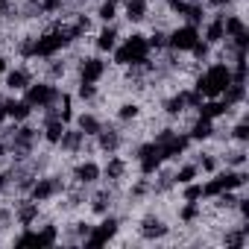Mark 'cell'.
I'll use <instances>...</instances> for the list:
<instances>
[{
	"label": "cell",
	"mask_w": 249,
	"mask_h": 249,
	"mask_svg": "<svg viewBox=\"0 0 249 249\" xmlns=\"http://www.w3.org/2000/svg\"><path fill=\"white\" fill-rule=\"evenodd\" d=\"M79 129H82V135H97L100 132V120L91 117V114H82L79 117Z\"/></svg>",
	"instance_id": "cell-12"
},
{
	"label": "cell",
	"mask_w": 249,
	"mask_h": 249,
	"mask_svg": "<svg viewBox=\"0 0 249 249\" xmlns=\"http://www.w3.org/2000/svg\"><path fill=\"white\" fill-rule=\"evenodd\" d=\"M79 97H85V100L94 97V82H82V85H79Z\"/></svg>",
	"instance_id": "cell-27"
},
{
	"label": "cell",
	"mask_w": 249,
	"mask_h": 249,
	"mask_svg": "<svg viewBox=\"0 0 249 249\" xmlns=\"http://www.w3.org/2000/svg\"><path fill=\"white\" fill-rule=\"evenodd\" d=\"M223 38H226V33H223V18H217V21L208 24V30H205V41H208V44H220Z\"/></svg>",
	"instance_id": "cell-10"
},
{
	"label": "cell",
	"mask_w": 249,
	"mask_h": 249,
	"mask_svg": "<svg viewBox=\"0 0 249 249\" xmlns=\"http://www.w3.org/2000/svg\"><path fill=\"white\" fill-rule=\"evenodd\" d=\"M36 211H38V202H33V205H27L24 211H21V223L27 226V223H33V217H36Z\"/></svg>",
	"instance_id": "cell-24"
},
{
	"label": "cell",
	"mask_w": 249,
	"mask_h": 249,
	"mask_svg": "<svg viewBox=\"0 0 249 249\" xmlns=\"http://www.w3.org/2000/svg\"><path fill=\"white\" fill-rule=\"evenodd\" d=\"M100 18H103V21H111V18H114V3H108V0H106V3L100 6Z\"/></svg>",
	"instance_id": "cell-25"
},
{
	"label": "cell",
	"mask_w": 249,
	"mask_h": 249,
	"mask_svg": "<svg viewBox=\"0 0 249 249\" xmlns=\"http://www.w3.org/2000/svg\"><path fill=\"white\" fill-rule=\"evenodd\" d=\"M167 229H164V223H159V220H147V226H144V237H161Z\"/></svg>",
	"instance_id": "cell-19"
},
{
	"label": "cell",
	"mask_w": 249,
	"mask_h": 249,
	"mask_svg": "<svg viewBox=\"0 0 249 249\" xmlns=\"http://www.w3.org/2000/svg\"><path fill=\"white\" fill-rule=\"evenodd\" d=\"M3 68H6V62H3V59H0V71H3Z\"/></svg>",
	"instance_id": "cell-36"
},
{
	"label": "cell",
	"mask_w": 249,
	"mask_h": 249,
	"mask_svg": "<svg viewBox=\"0 0 249 249\" xmlns=\"http://www.w3.org/2000/svg\"><path fill=\"white\" fill-rule=\"evenodd\" d=\"M147 44H150V47H164V44H167V36H164V33H156Z\"/></svg>",
	"instance_id": "cell-26"
},
{
	"label": "cell",
	"mask_w": 249,
	"mask_h": 249,
	"mask_svg": "<svg viewBox=\"0 0 249 249\" xmlns=\"http://www.w3.org/2000/svg\"><path fill=\"white\" fill-rule=\"evenodd\" d=\"M226 240H229V243H231V246H240V243H243V234H229V237H226Z\"/></svg>",
	"instance_id": "cell-31"
},
{
	"label": "cell",
	"mask_w": 249,
	"mask_h": 249,
	"mask_svg": "<svg viewBox=\"0 0 249 249\" xmlns=\"http://www.w3.org/2000/svg\"><path fill=\"white\" fill-rule=\"evenodd\" d=\"M106 71V62L103 59H85L82 65V82H97Z\"/></svg>",
	"instance_id": "cell-7"
},
{
	"label": "cell",
	"mask_w": 249,
	"mask_h": 249,
	"mask_svg": "<svg viewBox=\"0 0 249 249\" xmlns=\"http://www.w3.org/2000/svg\"><path fill=\"white\" fill-rule=\"evenodd\" d=\"M71 41V36H68V30H59V33H50V36H44V38H38L36 41V47L30 50V53H36V56H53L59 47H65Z\"/></svg>",
	"instance_id": "cell-3"
},
{
	"label": "cell",
	"mask_w": 249,
	"mask_h": 249,
	"mask_svg": "<svg viewBox=\"0 0 249 249\" xmlns=\"http://www.w3.org/2000/svg\"><path fill=\"white\" fill-rule=\"evenodd\" d=\"M234 138H237V141H246V138H249V129L243 126V123H237V126H234Z\"/></svg>",
	"instance_id": "cell-30"
},
{
	"label": "cell",
	"mask_w": 249,
	"mask_h": 249,
	"mask_svg": "<svg viewBox=\"0 0 249 249\" xmlns=\"http://www.w3.org/2000/svg\"><path fill=\"white\" fill-rule=\"evenodd\" d=\"M214 3H217V6H223V3H229V0H214Z\"/></svg>",
	"instance_id": "cell-35"
},
{
	"label": "cell",
	"mask_w": 249,
	"mask_h": 249,
	"mask_svg": "<svg viewBox=\"0 0 249 249\" xmlns=\"http://www.w3.org/2000/svg\"><path fill=\"white\" fill-rule=\"evenodd\" d=\"M202 170H214V159H205L202 161Z\"/></svg>",
	"instance_id": "cell-33"
},
{
	"label": "cell",
	"mask_w": 249,
	"mask_h": 249,
	"mask_svg": "<svg viewBox=\"0 0 249 249\" xmlns=\"http://www.w3.org/2000/svg\"><path fill=\"white\" fill-rule=\"evenodd\" d=\"M202 196V185H188V191H185V199L188 202H196Z\"/></svg>",
	"instance_id": "cell-23"
},
{
	"label": "cell",
	"mask_w": 249,
	"mask_h": 249,
	"mask_svg": "<svg viewBox=\"0 0 249 249\" xmlns=\"http://www.w3.org/2000/svg\"><path fill=\"white\" fill-rule=\"evenodd\" d=\"M126 15L129 21H141L147 15V0H126Z\"/></svg>",
	"instance_id": "cell-11"
},
{
	"label": "cell",
	"mask_w": 249,
	"mask_h": 249,
	"mask_svg": "<svg viewBox=\"0 0 249 249\" xmlns=\"http://www.w3.org/2000/svg\"><path fill=\"white\" fill-rule=\"evenodd\" d=\"M194 176H196V167L191 164V167H182V170L176 173V182H179V185H188V182H191Z\"/></svg>",
	"instance_id": "cell-22"
},
{
	"label": "cell",
	"mask_w": 249,
	"mask_h": 249,
	"mask_svg": "<svg viewBox=\"0 0 249 249\" xmlns=\"http://www.w3.org/2000/svg\"><path fill=\"white\" fill-rule=\"evenodd\" d=\"M53 100H56V88H50V85H33V88L27 91V103H30V106L47 108Z\"/></svg>",
	"instance_id": "cell-5"
},
{
	"label": "cell",
	"mask_w": 249,
	"mask_h": 249,
	"mask_svg": "<svg viewBox=\"0 0 249 249\" xmlns=\"http://www.w3.org/2000/svg\"><path fill=\"white\" fill-rule=\"evenodd\" d=\"M199 41V33H196V27L194 24H188V27H179L173 36H170V47H176V50H194V44Z\"/></svg>",
	"instance_id": "cell-4"
},
{
	"label": "cell",
	"mask_w": 249,
	"mask_h": 249,
	"mask_svg": "<svg viewBox=\"0 0 249 249\" xmlns=\"http://www.w3.org/2000/svg\"><path fill=\"white\" fill-rule=\"evenodd\" d=\"M41 3H44V9H56V6H59V0H41Z\"/></svg>",
	"instance_id": "cell-32"
},
{
	"label": "cell",
	"mask_w": 249,
	"mask_h": 249,
	"mask_svg": "<svg viewBox=\"0 0 249 249\" xmlns=\"http://www.w3.org/2000/svg\"><path fill=\"white\" fill-rule=\"evenodd\" d=\"M33 3H36V0H33Z\"/></svg>",
	"instance_id": "cell-38"
},
{
	"label": "cell",
	"mask_w": 249,
	"mask_h": 249,
	"mask_svg": "<svg viewBox=\"0 0 249 249\" xmlns=\"http://www.w3.org/2000/svg\"><path fill=\"white\" fill-rule=\"evenodd\" d=\"M56 188H59L56 182H50V179H41V182L33 188V199H36V202H44L47 196H53V194H56Z\"/></svg>",
	"instance_id": "cell-9"
},
{
	"label": "cell",
	"mask_w": 249,
	"mask_h": 249,
	"mask_svg": "<svg viewBox=\"0 0 249 249\" xmlns=\"http://www.w3.org/2000/svg\"><path fill=\"white\" fill-rule=\"evenodd\" d=\"M30 103H6V114H12L15 120H24V117H30Z\"/></svg>",
	"instance_id": "cell-13"
},
{
	"label": "cell",
	"mask_w": 249,
	"mask_h": 249,
	"mask_svg": "<svg viewBox=\"0 0 249 249\" xmlns=\"http://www.w3.org/2000/svg\"><path fill=\"white\" fill-rule=\"evenodd\" d=\"M6 117V103H0V120Z\"/></svg>",
	"instance_id": "cell-34"
},
{
	"label": "cell",
	"mask_w": 249,
	"mask_h": 249,
	"mask_svg": "<svg viewBox=\"0 0 249 249\" xmlns=\"http://www.w3.org/2000/svg\"><path fill=\"white\" fill-rule=\"evenodd\" d=\"M114 44H117V33H114V30H103L97 47H100V50H114Z\"/></svg>",
	"instance_id": "cell-15"
},
{
	"label": "cell",
	"mask_w": 249,
	"mask_h": 249,
	"mask_svg": "<svg viewBox=\"0 0 249 249\" xmlns=\"http://www.w3.org/2000/svg\"><path fill=\"white\" fill-rule=\"evenodd\" d=\"M191 135H194V138H211V120H208V117H199V123L194 126Z\"/></svg>",
	"instance_id": "cell-20"
},
{
	"label": "cell",
	"mask_w": 249,
	"mask_h": 249,
	"mask_svg": "<svg viewBox=\"0 0 249 249\" xmlns=\"http://www.w3.org/2000/svg\"><path fill=\"white\" fill-rule=\"evenodd\" d=\"M229 85H231V71H229L226 65H214V68H208V71L199 76L196 91H199V94H208V97H217V94H223Z\"/></svg>",
	"instance_id": "cell-1"
},
{
	"label": "cell",
	"mask_w": 249,
	"mask_h": 249,
	"mask_svg": "<svg viewBox=\"0 0 249 249\" xmlns=\"http://www.w3.org/2000/svg\"><path fill=\"white\" fill-rule=\"evenodd\" d=\"M97 176H100V167H97L94 161H85V164H79V167H76V179H79V182H85V185L97 182Z\"/></svg>",
	"instance_id": "cell-8"
},
{
	"label": "cell",
	"mask_w": 249,
	"mask_h": 249,
	"mask_svg": "<svg viewBox=\"0 0 249 249\" xmlns=\"http://www.w3.org/2000/svg\"><path fill=\"white\" fill-rule=\"evenodd\" d=\"M97 135H100V147H103V150H117V135H114V132H103V129H100Z\"/></svg>",
	"instance_id": "cell-21"
},
{
	"label": "cell",
	"mask_w": 249,
	"mask_h": 249,
	"mask_svg": "<svg viewBox=\"0 0 249 249\" xmlns=\"http://www.w3.org/2000/svg\"><path fill=\"white\" fill-rule=\"evenodd\" d=\"M108 3H117V0H108Z\"/></svg>",
	"instance_id": "cell-37"
},
{
	"label": "cell",
	"mask_w": 249,
	"mask_h": 249,
	"mask_svg": "<svg viewBox=\"0 0 249 249\" xmlns=\"http://www.w3.org/2000/svg\"><path fill=\"white\" fill-rule=\"evenodd\" d=\"M226 111H229L226 103H208V106H202V117H208V120H214V117H220Z\"/></svg>",
	"instance_id": "cell-17"
},
{
	"label": "cell",
	"mask_w": 249,
	"mask_h": 249,
	"mask_svg": "<svg viewBox=\"0 0 249 249\" xmlns=\"http://www.w3.org/2000/svg\"><path fill=\"white\" fill-rule=\"evenodd\" d=\"M123 170H126V164H123L120 159H111V161L106 164V176H108V179H120Z\"/></svg>",
	"instance_id": "cell-18"
},
{
	"label": "cell",
	"mask_w": 249,
	"mask_h": 249,
	"mask_svg": "<svg viewBox=\"0 0 249 249\" xmlns=\"http://www.w3.org/2000/svg\"><path fill=\"white\" fill-rule=\"evenodd\" d=\"M135 114H138V106H123V108H120V117H123V120H129V117H135Z\"/></svg>",
	"instance_id": "cell-29"
},
{
	"label": "cell",
	"mask_w": 249,
	"mask_h": 249,
	"mask_svg": "<svg viewBox=\"0 0 249 249\" xmlns=\"http://www.w3.org/2000/svg\"><path fill=\"white\" fill-rule=\"evenodd\" d=\"M196 214H199V208H196V205H194V202H191V205H188V208H182V220H194V217H196Z\"/></svg>",
	"instance_id": "cell-28"
},
{
	"label": "cell",
	"mask_w": 249,
	"mask_h": 249,
	"mask_svg": "<svg viewBox=\"0 0 249 249\" xmlns=\"http://www.w3.org/2000/svg\"><path fill=\"white\" fill-rule=\"evenodd\" d=\"M147 53H150V44L144 41V36H132L126 44L117 50V65H144L147 62Z\"/></svg>",
	"instance_id": "cell-2"
},
{
	"label": "cell",
	"mask_w": 249,
	"mask_h": 249,
	"mask_svg": "<svg viewBox=\"0 0 249 249\" xmlns=\"http://www.w3.org/2000/svg\"><path fill=\"white\" fill-rule=\"evenodd\" d=\"M6 85H9L12 91H21V88H27V73H24V71H12V73L6 76Z\"/></svg>",
	"instance_id": "cell-16"
},
{
	"label": "cell",
	"mask_w": 249,
	"mask_h": 249,
	"mask_svg": "<svg viewBox=\"0 0 249 249\" xmlns=\"http://www.w3.org/2000/svg\"><path fill=\"white\" fill-rule=\"evenodd\" d=\"M114 231H117V220H111V217H108V220H103V223H100V229L88 237V246H100V243H106Z\"/></svg>",
	"instance_id": "cell-6"
},
{
	"label": "cell",
	"mask_w": 249,
	"mask_h": 249,
	"mask_svg": "<svg viewBox=\"0 0 249 249\" xmlns=\"http://www.w3.org/2000/svg\"><path fill=\"white\" fill-rule=\"evenodd\" d=\"M62 135H65V123L62 120H50L47 123V141H62Z\"/></svg>",
	"instance_id": "cell-14"
}]
</instances>
